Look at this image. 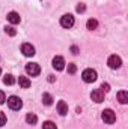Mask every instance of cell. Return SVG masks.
<instances>
[{
  "label": "cell",
  "mask_w": 128,
  "mask_h": 129,
  "mask_svg": "<svg viewBox=\"0 0 128 129\" xmlns=\"http://www.w3.org/2000/svg\"><path fill=\"white\" fill-rule=\"evenodd\" d=\"M96 71L95 69H84L83 71V74H81V78H83V81L84 83H94V81H96Z\"/></svg>",
  "instance_id": "6da1fadb"
},
{
  "label": "cell",
  "mask_w": 128,
  "mask_h": 129,
  "mask_svg": "<svg viewBox=\"0 0 128 129\" xmlns=\"http://www.w3.org/2000/svg\"><path fill=\"white\" fill-rule=\"evenodd\" d=\"M8 107H9L11 110L17 111V110H20V108L23 107V101L18 96H9L8 98Z\"/></svg>",
  "instance_id": "7a4b0ae2"
},
{
  "label": "cell",
  "mask_w": 128,
  "mask_h": 129,
  "mask_svg": "<svg viewBox=\"0 0 128 129\" xmlns=\"http://www.w3.org/2000/svg\"><path fill=\"white\" fill-rule=\"evenodd\" d=\"M101 119L104 120V123L112 125V123H115V122H116V114H115L112 110H104V111H102V114H101Z\"/></svg>",
  "instance_id": "3957f363"
},
{
  "label": "cell",
  "mask_w": 128,
  "mask_h": 129,
  "mask_svg": "<svg viewBox=\"0 0 128 129\" xmlns=\"http://www.w3.org/2000/svg\"><path fill=\"white\" fill-rule=\"evenodd\" d=\"M74 17L71 15V14H66V15H63L62 18H60V26L63 27V29H71L72 26H74Z\"/></svg>",
  "instance_id": "277c9868"
},
{
  "label": "cell",
  "mask_w": 128,
  "mask_h": 129,
  "mask_svg": "<svg viewBox=\"0 0 128 129\" xmlns=\"http://www.w3.org/2000/svg\"><path fill=\"white\" fill-rule=\"evenodd\" d=\"M107 64H109L110 69H119L121 64H122V60H121L119 56H110L109 60H107Z\"/></svg>",
  "instance_id": "5b68a950"
},
{
  "label": "cell",
  "mask_w": 128,
  "mask_h": 129,
  "mask_svg": "<svg viewBox=\"0 0 128 129\" xmlns=\"http://www.w3.org/2000/svg\"><path fill=\"white\" fill-rule=\"evenodd\" d=\"M26 72H27L30 77H36V75H39L41 68H39L38 63H27L26 64Z\"/></svg>",
  "instance_id": "8992f818"
},
{
  "label": "cell",
  "mask_w": 128,
  "mask_h": 129,
  "mask_svg": "<svg viewBox=\"0 0 128 129\" xmlns=\"http://www.w3.org/2000/svg\"><path fill=\"white\" fill-rule=\"evenodd\" d=\"M21 53L26 57H33L35 56V47H33L32 44H23L21 45Z\"/></svg>",
  "instance_id": "52a82bcc"
},
{
  "label": "cell",
  "mask_w": 128,
  "mask_h": 129,
  "mask_svg": "<svg viewBox=\"0 0 128 129\" xmlns=\"http://www.w3.org/2000/svg\"><path fill=\"white\" fill-rule=\"evenodd\" d=\"M53 68L56 69V71H62L65 68V60L63 57H60V56H56L54 59H53Z\"/></svg>",
  "instance_id": "ba28073f"
},
{
  "label": "cell",
  "mask_w": 128,
  "mask_h": 129,
  "mask_svg": "<svg viewBox=\"0 0 128 129\" xmlns=\"http://www.w3.org/2000/svg\"><path fill=\"white\" fill-rule=\"evenodd\" d=\"M91 98H92V101H95L96 104H99V102L104 101V93L98 89V90H94V92L91 93Z\"/></svg>",
  "instance_id": "9c48e42d"
},
{
  "label": "cell",
  "mask_w": 128,
  "mask_h": 129,
  "mask_svg": "<svg viewBox=\"0 0 128 129\" xmlns=\"http://www.w3.org/2000/svg\"><path fill=\"white\" fill-rule=\"evenodd\" d=\"M57 111L60 116H66L68 114V104L65 101H59L57 102Z\"/></svg>",
  "instance_id": "30bf717a"
},
{
  "label": "cell",
  "mask_w": 128,
  "mask_h": 129,
  "mask_svg": "<svg viewBox=\"0 0 128 129\" xmlns=\"http://www.w3.org/2000/svg\"><path fill=\"white\" fill-rule=\"evenodd\" d=\"M8 21H9L11 24H18V23L21 21V18H20V15H18L17 12H9V14H8Z\"/></svg>",
  "instance_id": "8fae6325"
},
{
  "label": "cell",
  "mask_w": 128,
  "mask_h": 129,
  "mask_svg": "<svg viewBox=\"0 0 128 129\" xmlns=\"http://www.w3.org/2000/svg\"><path fill=\"white\" fill-rule=\"evenodd\" d=\"M18 84H20L23 89H29V87H30V80H29L27 77H21V75H20V78H18Z\"/></svg>",
  "instance_id": "7c38bea8"
},
{
  "label": "cell",
  "mask_w": 128,
  "mask_h": 129,
  "mask_svg": "<svg viewBox=\"0 0 128 129\" xmlns=\"http://www.w3.org/2000/svg\"><path fill=\"white\" fill-rule=\"evenodd\" d=\"M118 101H119L121 104H124V105L128 102V93L125 90H121V92L118 93Z\"/></svg>",
  "instance_id": "4fadbf2b"
},
{
  "label": "cell",
  "mask_w": 128,
  "mask_h": 129,
  "mask_svg": "<svg viewBox=\"0 0 128 129\" xmlns=\"http://www.w3.org/2000/svg\"><path fill=\"white\" fill-rule=\"evenodd\" d=\"M26 122H27L29 125H36V122H38V117H36V114L29 113V114L26 116Z\"/></svg>",
  "instance_id": "5bb4252c"
},
{
  "label": "cell",
  "mask_w": 128,
  "mask_h": 129,
  "mask_svg": "<svg viewBox=\"0 0 128 129\" xmlns=\"http://www.w3.org/2000/svg\"><path fill=\"white\" fill-rule=\"evenodd\" d=\"M3 83H5L6 86H12V84L15 83V78H14V75H11V74H6V75H5V78H3Z\"/></svg>",
  "instance_id": "9a60e30c"
},
{
  "label": "cell",
  "mask_w": 128,
  "mask_h": 129,
  "mask_svg": "<svg viewBox=\"0 0 128 129\" xmlns=\"http://www.w3.org/2000/svg\"><path fill=\"white\" fill-rule=\"evenodd\" d=\"M42 102H44L45 105H51V104H53V96H51L50 93H44V95H42Z\"/></svg>",
  "instance_id": "2e32d148"
},
{
  "label": "cell",
  "mask_w": 128,
  "mask_h": 129,
  "mask_svg": "<svg viewBox=\"0 0 128 129\" xmlns=\"http://www.w3.org/2000/svg\"><path fill=\"white\" fill-rule=\"evenodd\" d=\"M96 27H98V21L96 20H92V18L88 20V29L89 30H95Z\"/></svg>",
  "instance_id": "e0dca14e"
},
{
  "label": "cell",
  "mask_w": 128,
  "mask_h": 129,
  "mask_svg": "<svg viewBox=\"0 0 128 129\" xmlns=\"http://www.w3.org/2000/svg\"><path fill=\"white\" fill-rule=\"evenodd\" d=\"M5 32H6V35H9V36H15V35H17V30H15L12 26H6V27H5Z\"/></svg>",
  "instance_id": "ac0fdd59"
},
{
  "label": "cell",
  "mask_w": 128,
  "mask_h": 129,
  "mask_svg": "<svg viewBox=\"0 0 128 129\" xmlns=\"http://www.w3.org/2000/svg\"><path fill=\"white\" fill-rule=\"evenodd\" d=\"M42 129H57V126H56L53 122H45L44 126H42Z\"/></svg>",
  "instance_id": "d6986e66"
},
{
  "label": "cell",
  "mask_w": 128,
  "mask_h": 129,
  "mask_svg": "<svg viewBox=\"0 0 128 129\" xmlns=\"http://www.w3.org/2000/svg\"><path fill=\"white\" fill-rule=\"evenodd\" d=\"M99 90H101L102 93H107V92L110 90V86H109L107 83H102V84H101V89H99Z\"/></svg>",
  "instance_id": "ffe728a7"
},
{
  "label": "cell",
  "mask_w": 128,
  "mask_h": 129,
  "mask_svg": "<svg viewBox=\"0 0 128 129\" xmlns=\"http://www.w3.org/2000/svg\"><path fill=\"white\" fill-rule=\"evenodd\" d=\"M5 125H6V116H5V113L0 111V128L5 126Z\"/></svg>",
  "instance_id": "44dd1931"
},
{
  "label": "cell",
  "mask_w": 128,
  "mask_h": 129,
  "mask_svg": "<svg viewBox=\"0 0 128 129\" xmlns=\"http://www.w3.org/2000/svg\"><path fill=\"white\" fill-rule=\"evenodd\" d=\"M75 71H77V66H75L74 63L68 64V72H69V74H75Z\"/></svg>",
  "instance_id": "7402d4cb"
},
{
  "label": "cell",
  "mask_w": 128,
  "mask_h": 129,
  "mask_svg": "<svg viewBox=\"0 0 128 129\" xmlns=\"http://www.w3.org/2000/svg\"><path fill=\"white\" fill-rule=\"evenodd\" d=\"M86 11V6L83 5V3H80L78 6H77V12H84Z\"/></svg>",
  "instance_id": "603a6c76"
},
{
  "label": "cell",
  "mask_w": 128,
  "mask_h": 129,
  "mask_svg": "<svg viewBox=\"0 0 128 129\" xmlns=\"http://www.w3.org/2000/svg\"><path fill=\"white\" fill-rule=\"evenodd\" d=\"M5 101H6V98H5V93H3V92L0 90V105H2V104H3Z\"/></svg>",
  "instance_id": "cb8c5ba5"
},
{
  "label": "cell",
  "mask_w": 128,
  "mask_h": 129,
  "mask_svg": "<svg viewBox=\"0 0 128 129\" xmlns=\"http://www.w3.org/2000/svg\"><path fill=\"white\" fill-rule=\"evenodd\" d=\"M71 50H72V53H74V54H77V51H78V48H77V47H72Z\"/></svg>",
  "instance_id": "d4e9b609"
},
{
  "label": "cell",
  "mask_w": 128,
  "mask_h": 129,
  "mask_svg": "<svg viewBox=\"0 0 128 129\" xmlns=\"http://www.w3.org/2000/svg\"><path fill=\"white\" fill-rule=\"evenodd\" d=\"M0 74H2V69H0Z\"/></svg>",
  "instance_id": "484cf974"
}]
</instances>
